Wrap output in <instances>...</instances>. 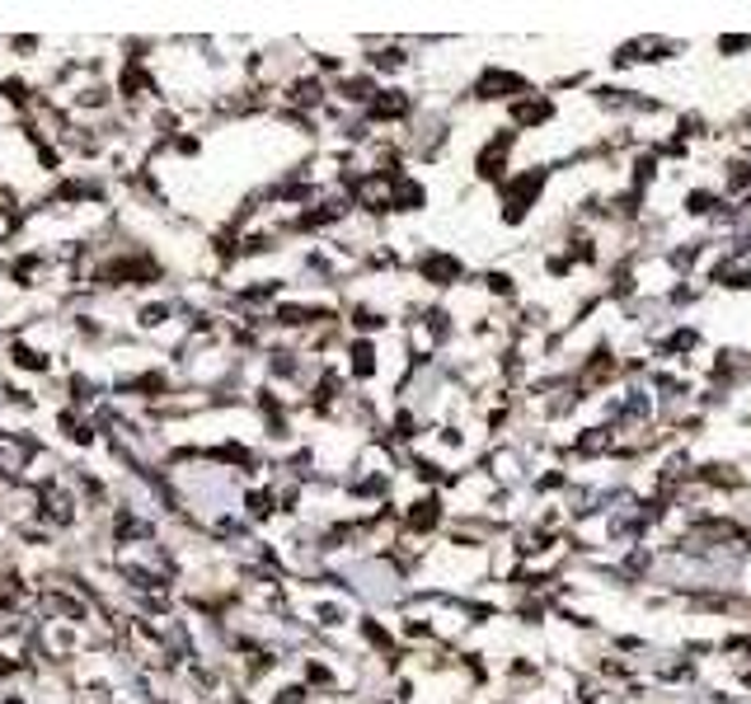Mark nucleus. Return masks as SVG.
Returning a JSON list of instances; mask_svg holds the SVG:
<instances>
[]
</instances>
